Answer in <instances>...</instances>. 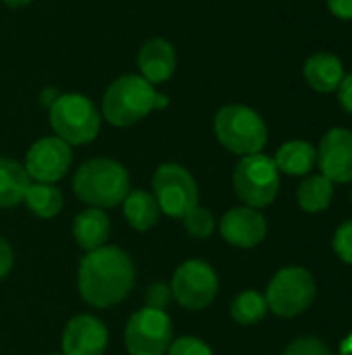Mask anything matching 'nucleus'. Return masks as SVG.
Masks as SVG:
<instances>
[{"label": "nucleus", "mask_w": 352, "mask_h": 355, "mask_svg": "<svg viewBox=\"0 0 352 355\" xmlns=\"http://www.w3.org/2000/svg\"><path fill=\"white\" fill-rule=\"evenodd\" d=\"M77 285L81 300L89 306L112 308L135 287V264L124 250L104 245L81 258Z\"/></svg>", "instance_id": "nucleus-1"}, {"label": "nucleus", "mask_w": 352, "mask_h": 355, "mask_svg": "<svg viewBox=\"0 0 352 355\" xmlns=\"http://www.w3.org/2000/svg\"><path fill=\"white\" fill-rule=\"evenodd\" d=\"M75 196L91 208H114L131 191L129 171L112 158H91L73 177Z\"/></svg>", "instance_id": "nucleus-2"}, {"label": "nucleus", "mask_w": 352, "mask_h": 355, "mask_svg": "<svg viewBox=\"0 0 352 355\" xmlns=\"http://www.w3.org/2000/svg\"><path fill=\"white\" fill-rule=\"evenodd\" d=\"M218 141L232 154H259L268 144V125L261 114L245 104H228L214 116Z\"/></svg>", "instance_id": "nucleus-3"}, {"label": "nucleus", "mask_w": 352, "mask_h": 355, "mask_svg": "<svg viewBox=\"0 0 352 355\" xmlns=\"http://www.w3.org/2000/svg\"><path fill=\"white\" fill-rule=\"evenodd\" d=\"M156 110V87L141 75L114 79L102 100V114L114 127H131Z\"/></svg>", "instance_id": "nucleus-4"}, {"label": "nucleus", "mask_w": 352, "mask_h": 355, "mask_svg": "<svg viewBox=\"0 0 352 355\" xmlns=\"http://www.w3.org/2000/svg\"><path fill=\"white\" fill-rule=\"evenodd\" d=\"M48 110L52 131L68 146L91 144L100 133L102 114L83 94H60Z\"/></svg>", "instance_id": "nucleus-5"}, {"label": "nucleus", "mask_w": 352, "mask_h": 355, "mask_svg": "<svg viewBox=\"0 0 352 355\" xmlns=\"http://www.w3.org/2000/svg\"><path fill=\"white\" fill-rule=\"evenodd\" d=\"M232 187L245 206L257 210L270 206L280 189V171L276 168L274 158L261 152L243 156L234 166Z\"/></svg>", "instance_id": "nucleus-6"}, {"label": "nucleus", "mask_w": 352, "mask_h": 355, "mask_svg": "<svg viewBox=\"0 0 352 355\" xmlns=\"http://www.w3.org/2000/svg\"><path fill=\"white\" fill-rule=\"evenodd\" d=\"M315 295L317 285L313 275L303 266H286L270 281L266 302L274 314L282 318H295L311 308Z\"/></svg>", "instance_id": "nucleus-7"}, {"label": "nucleus", "mask_w": 352, "mask_h": 355, "mask_svg": "<svg viewBox=\"0 0 352 355\" xmlns=\"http://www.w3.org/2000/svg\"><path fill=\"white\" fill-rule=\"evenodd\" d=\"M151 189L160 212L172 218H183L199 204V187L195 177L176 162H166L156 168Z\"/></svg>", "instance_id": "nucleus-8"}, {"label": "nucleus", "mask_w": 352, "mask_h": 355, "mask_svg": "<svg viewBox=\"0 0 352 355\" xmlns=\"http://www.w3.org/2000/svg\"><path fill=\"white\" fill-rule=\"evenodd\" d=\"M172 341V320L168 312L141 308L127 322L124 345L131 355H166Z\"/></svg>", "instance_id": "nucleus-9"}, {"label": "nucleus", "mask_w": 352, "mask_h": 355, "mask_svg": "<svg viewBox=\"0 0 352 355\" xmlns=\"http://www.w3.org/2000/svg\"><path fill=\"white\" fill-rule=\"evenodd\" d=\"M220 281L216 270L203 260L183 262L170 283L172 297L187 310H205L218 295Z\"/></svg>", "instance_id": "nucleus-10"}, {"label": "nucleus", "mask_w": 352, "mask_h": 355, "mask_svg": "<svg viewBox=\"0 0 352 355\" xmlns=\"http://www.w3.org/2000/svg\"><path fill=\"white\" fill-rule=\"evenodd\" d=\"M73 164V150L56 135L37 139L25 156V171L35 183H56L66 177Z\"/></svg>", "instance_id": "nucleus-11"}, {"label": "nucleus", "mask_w": 352, "mask_h": 355, "mask_svg": "<svg viewBox=\"0 0 352 355\" xmlns=\"http://www.w3.org/2000/svg\"><path fill=\"white\" fill-rule=\"evenodd\" d=\"M317 164L322 168V175L332 183H351L352 131L342 127L330 129L319 141Z\"/></svg>", "instance_id": "nucleus-12"}, {"label": "nucleus", "mask_w": 352, "mask_h": 355, "mask_svg": "<svg viewBox=\"0 0 352 355\" xmlns=\"http://www.w3.org/2000/svg\"><path fill=\"white\" fill-rule=\"evenodd\" d=\"M106 347L108 329L100 318L79 314L66 322L62 333V355H104Z\"/></svg>", "instance_id": "nucleus-13"}, {"label": "nucleus", "mask_w": 352, "mask_h": 355, "mask_svg": "<svg viewBox=\"0 0 352 355\" xmlns=\"http://www.w3.org/2000/svg\"><path fill=\"white\" fill-rule=\"evenodd\" d=\"M220 233L226 243L234 248H255L268 235L266 216L257 208L239 206L228 210L220 220Z\"/></svg>", "instance_id": "nucleus-14"}, {"label": "nucleus", "mask_w": 352, "mask_h": 355, "mask_svg": "<svg viewBox=\"0 0 352 355\" xmlns=\"http://www.w3.org/2000/svg\"><path fill=\"white\" fill-rule=\"evenodd\" d=\"M137 64H139L141 77L149 85H154V87L162 85L176 71V50L168 40L151 37L141 46V50L137 54Z\"/></svg>", "instance_id": "nucleus-15"}, {"label": "nucleus", "mask_w": 352, "mask_h": 355, "mask_svg": "<svg viewBox=\"0 0 352 355\" xmlns=\"http://www.w3.org/2000/svg\"><path fill=\"white\" fill-rule=\"evenodd\" d=\"M305 81L319 94L336 92L344 79V64L332 52H315L305 60L303 67Z\"/></svg>", "instance_id": "nucleus-16"}, {"label": "nucleus", "mask_w": 352, "mask_h": 355, "mask_svg": "<svg viewBox=\"0 0 352 355\" xmlns=\"http://www.w3.org/2000/svg\"><path fill=\"white\" fill-rule=\"evenodd\" d=\"M73 235L81 250L93 252L106 245L110 237V218L102 208H85L73 223Z\"/></svg>", "instance_id": "nucleus-17"}, {"label": "nucleus", "mask_w": 352, "mask_h": 355, "mask_svg": "<svg viewBox=\"0 0 352 355\" xmlns=\"http://www.w3.org/2000/svg\"><path fill=\"white\" fill-rule=\"evenodd\" d=\"M276 168L290 177H305L317 164V150L303 139H293L280 146L276 152Z\"/></svg>", "instance_id": "nucleus-18"}, {"label": "nucleus", "mask_w": 352, "mask_h": 355, "mask_svg": "<svg viewBox=\"0 0 352 355\" xmlns=\"http://www.w3.org/2000/svg\"><path fill=\"white\" fill-rule=\"evenodd\" d=\"M122 212L131 229L135 231H149L160 220V206L149 191L131 189L122 202Z\"/></svg>", "instance_id": "nucleus-19"}, {"label": "nucleus", "mask_w": 352, "mask_h": 355, "mask_svg": "<svg viewBox=\"0 0 352 355\" xmlns=\"http://www.w3.org/2000/svg\"><path fill=\"white\" fill-rule=\"evenodd\" d=\"M31 179L23 164L0 156V208H12L23 202Z\"/></svg>", "instance_id": "nucleus-20"}, {"label": "nucleus", "mask_w": 352, "mask_h": 355, "mask_svg": "<svg viewBox=\"0 0 352 355\" xmlns=\"http://www.w3.org/2000/svg\"><path fill=\"white\" fill-rule=\"evenodd\" d=\"M332 198H334V183L324 175H309L297 191L299 206L311 214L324 212L332 204Z\"/></svg>", "instance_id": "nucleus-21"}, {"label": "nucleus", "mask_w": 352, "mask_h": 355, "mask_svg": "<svg viewBox=\"0 0 352 355\" xmlns=\"http://www.w3.org/2000/svg\"><path fill=\"white\" fill-rule=\"evenodd\" d=\"M23 202L27 204L29 212L39 216V218H52L64 206L62 191L56 185H52V183H33V181H31Z\"/></svg>", "instance_id": "nucleus-22"}, {"label": "nucleus", "mask_w": 352, "mask_h": 355, "mask_svg": "<svg viewBox=\"0 0 352 355\" xmlns=\"http://www.w3.org/2000/svg\"><path fill=\"white\" fill-rule=\"evenodd\" d=\"M268 310L270 308H268L266 295H261L259 291H253V289L239 293L230 304V316L234 318V322H239L243 327L261 322L266 318Z\"/></svg>", "instance_id": "nucleus-23"}, {"label": "nucleus", "mask_w": 352, "mask_h": 355, "mask_svg": "<svg viewBox=\"0 0 352 355\" xmlns=\"http://www.w3.org/2000/svg\"><path fill=\"white\" fill-rule=\"evenodd\" d=\"M180 220H183L185 231H187L193 239H207V237H212V233H214V229H216L214 214H212L207 208L199 206V204H197L195 208H191Z\"/></svg>", "instance_id": "nucleus-24"}, {"label": "nucleus", "mask_w": 352, "mask_h": 355, "mask_svg": "<svg viewBox=\"0 0 352 355\" xmlns=\"http://www.w3.org/2000/svg\"><path fill=\"white\" fill-rule=\"evenodd\" d=\"M332 245H334V252L336 256L346 262V264H352V218L344 220L336 233H334V239H332Z\"/></svg>", "instance_id": "nucleus-25"}, {"label": "nucleus", "mask_w": 352, "mask_h": 355, "mask_svg": "<svg viewBox=\"0 0 352 355\" xmlns=\"http://www.w3.org/2000/svg\"><path fill=\"white\" fill-rule=\"evenodd\" d=\"M166 355H214V352L205 341L197 337H180L172 341Z\"/></svg>", "instance_id": "nucleus-26"}, {"label": "nucleus", "mask_w": 352, "mask_h": 355, "mask_svg": "<svg viewBox=\"0 0 352 355\" xmlns=\"http://www.w3.org/2000/svg\"><path fill=\"white\" fill-rule=\"evenodd\" d=\"M284 355H332V352L317 337H301L286 347Z\"/></svg>", "instance_id": "nucleus-27"}, {"label": "nucleus", "mask_w": 352, "mask_h": 355, "mask_svg": "<svg viewBox=\"0 0 352 355\" xmlns=\"http://www.w3.org/2000/svg\"><path fill=\"white\" fill-rule=\"evenodd\" d=\"M170 302H172L170 285H166V283H151L145 289V308L166 312V308L170 306Z\"/></svg>", "instance_id": "nucleus-28"}, {"label": "nucleus", "mask_w": 352, "mask_h": 355, "mask_svg": "<svg viewBox=\"0 0 352 355\" xmlns=\"http://www.w3.org/2000/svg\"><path fill=\"white\" fill-rule=\"evenodd\" d=\"M15 256H12V248L8 245V241L0 235V279H4L10 268H12Z\"/></svg>", "instance_id": "nucleus-29"}, {"label": "nucleus", "mask_w": 352, "mask_h": 355, "mask_svg": "<svg viewBox=\"0 0 352 355\" xmlns=\"http://www.w3.org/2000/svg\"><path fill=\"white\" fill-rule=\"evenodd\" d=\"M328 8L336 19L352 21V0H328Z\"/></svg>", "instance_id": "nucleus-30"}, {"label": "nucleus", "mask_w": 352, "mask_h": 355, "mask_svg": "<svg viewBox=\"0 0 352 355\" xmlns=\"http://www.w3.org/2000/svg\"><path fill=\"white\" fill-rule=\"evenodd\" d=\"M338 100H340L342 108L352 114V73L344 75V79L338 87Z\"/></svg>", "instance_id": "nucleus-31"}, {"label": "nucleus", "mask_w": 352, "mask_h": 355, "mask_svg": "<svg viewBox=\"0 0 352 355\" xmlns=\"http://www.w3.org/2000/svg\"><path fill=\"white\" fill-rule=\"evenodd\" d=\"M58 96H60V94H58L56 89H50V87H48V89H46V92L41 94V104L50 108V106H52V104H54V102L58 100Z\"/></svg>", "instance_id": "nucleus-32"}, {"label": "nucleus", "mask_w": 352, "mask_h": 355, "mask_svg": "<svg viewBox=\"0 0 352 355\" xmlns=\"http://www.w3.org/2000/svg\"><path fill=\"white\" fill-rule=\"evenodd\" d=\"M168 104H170L168 96H166V94H160V92H156V110H162V108H166Z\"/></svg>", "instance_id": "nucleus-33"}, {"label": "nucleus", "mask_w": 352, "mask_h": 355, "mask_svg": "<svg viewBox=\"0 0 352 355\" xmlns=\"http://www.w3.org/2000/svg\"><path fill=\"white\" fill-rule=\"evenodd\" d=\"M2 2L10 8H21V6H27L31 0H2Z\"/></svg>", "instance_id": "nucleus-34"}, {"label": "nucleus", "mask_w": 352, "mask_h": 355, "mask_svg": "<svg viewBox=\"0 0 352 355\" xmlns=\"http://www.w3.org/2000/svg\"><path fill=\"white\" fill-rule=\"evenodd\" d=\"M52 355H62V354H52Z\"/></svg>", "instance_id": "nucleus-35"}, {"label": "nucleus", "mask_w": 352, "mask_h": 355, "mask_svg": "<svg viewBox=\"0 0 352 355\" xmlns=\"http://www.w3.org/2000/svg\"><path fill=\"white\" fill-rule=\"evenodd\" d=\"M351 198H352V196H351Z\"/></svg>", "instance_id": "nucleus-36"}]
</instances>
